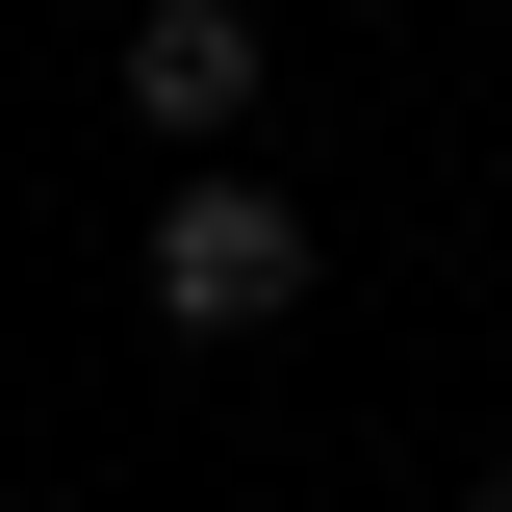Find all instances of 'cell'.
<instances>
[{"label": "cell", "instance_id": "7a4b0ae2", "mask_svg": "<svg viewBox=\"0 0 512 512\" xmlns=\"http://www.w3.org/2000/svg\"><path fill=\"white\" fill-rule=\"evenodd\" d=\"M128 128H180V154H256V77H282V52H256V0H128Z\"/></svg>", "mask_w": 512, "mask_h": 512}, {"label": "cell", "instance_id": "3957f363", "mask_svg": "<svg viewBox=\"0 0 512 512\" xmlns=\"http://www.w3.org/2000/svg\"><path fill=\"white\" fill-rule=\"evenodd\" d=\"M461 512H512V461H461Z\"/></svg>", "mask_w": 512, "mask_h": 512}, {"label": "cell", "instance_id": "6da1fadb", "mask_svg": "<svg viewBox=\"0 0 512 512\" xmlns=\"http://www.w3.org/2000/svg\"><path fill=\"white\" fill-rule=\"evenodd\" d=\"M128 308L205 333V359H231V333H282V308H308V205L256 180V154H180V205L128 231Z\"/></svg>", "mask_w": 512, "mask_h": 512}]
</instances>
